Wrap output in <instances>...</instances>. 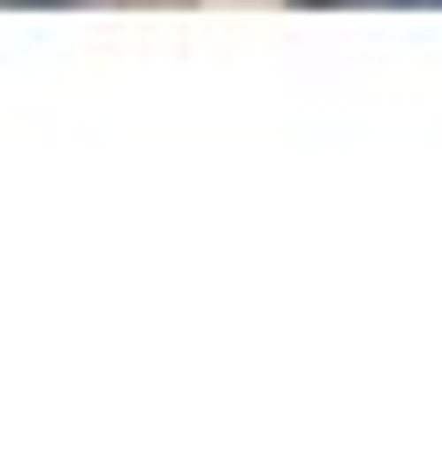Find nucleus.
Here are the masks:
<instances>
[{
	"label": "nucleus",
	"mask_w": 442,
	"mask_h": 453,
	"mask_svg": "<svg viewBox=\"0 0 442 453\" xmlns=\"http://www.w3.org/2000/svg\"><path fill=\"white\" fill-rule=\"evenodd\" d=\"M306 11H442V0H306Z\"/></svg>",
	"instance_id": "f257e3e1"
}]
</instances>
